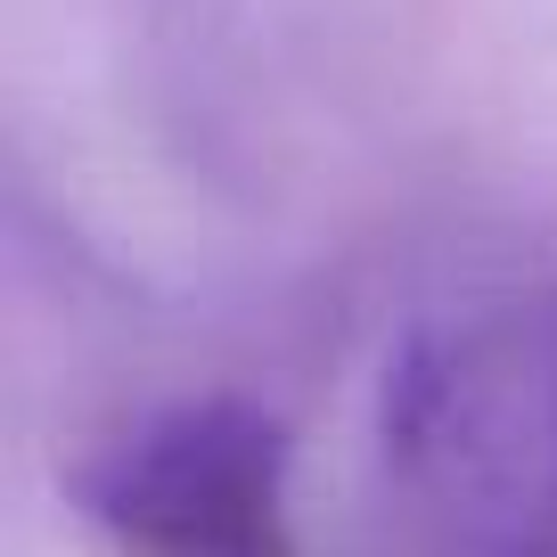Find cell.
Masks as SVG:
<instances>
[{
    "label": "cell",
    "mask_w": 557,
    "mask_h": 557,
    "mask_svg": "<svg viewBox=\"0 0 557 557\" xmlns=\"http://www.w3.org/2000/svg\"><path fill=\"white\" fill-rule=\"evenodd\" d=\"M83 492L139 557H296L287 435L246 401H181L139 418L83 475Z\"/></svg>",
    "instance_id": "7a4b0ae2"
},
{
    "label": "cell",
    "mask_w": 557,
    "mask_h": 557,
    "mask_svg": "<svg viewBox=\"0 0 557 557\" xmlns=\"http://www.w3.org/2000/svg\"><path fill=\"white\" fill-rule=\"evenodd\" d=\"M377 435L435 557H557V278L475 287L418 320Z\"/></svg>",
    "instance_id": "6da1fadb"
}]
</instances>
